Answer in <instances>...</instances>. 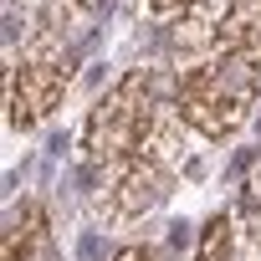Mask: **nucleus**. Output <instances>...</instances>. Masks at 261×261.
<instances>
[{"label":"nucleus","mask_w":261,"mask_h":261,"mask_svg":"<svg viewBox=\"0 0 261 261\" xmlns=\"http://www.w3.org/2000/svg\"><path fill=\"white\" fill-rule=\"evenodd\" d=\"M261 92V51L256 46H236L220 51L205 67H190L179 82V113L195 134L205 139H225L251 118Z\"/></svg>","instance_id":"obj_1"},{"label":"nucleus","mask_w":261,"mask_h":261,"mask_svg":"<svg viewBox=\"0 0 261 261\" xmlns=\"http://www.w3.org/2000/svg\"><path fill=\"white\" fill-rule=\"evenodd\" d=\"M149 128H154L149 77H144V72H128V77H118V82L108 87V97L92 108L82 144H87L92 159H128V154L144 149Z\"/></svg>","instance_id":"obj_2"},{"label":"nucleus","mask_w":261,"mask_h":261,"mask_svg":"<svg viewBox=\"0 0 261 261\" xmlns=\"http://www.w3.org/2000/svg\"><path fill=\"white\" fill-rule=\"evenodd\" d=\"M67 92V62L31 57L11 72V128H36Z\"/></svg>","instance_id":"obj_3"},{"label":"nucleus","mask_w":261,"mask_h":261,"mask_svg":"<svg viewBox=\"0 0 261 261\" xmlns=\"http://www.w3.org/2000/svg\"><path fill=\"white\" fill-rule=\"evenodd\" d=\"M169 185H174V174H169L159 159H134V164L123 169V179H118L113 205H118L123 215H144V210H154V205L169 195Z\"/></svg>","instance_id":"obj_4"},{"label":"nucleus","mask_w":261,"mask_h":261,"mask_svg":"<svg viewBox=\"0 0 261 261\" xmlns=\"http://www.w3.org/2000/svg\"><path fill=\"white\" fill-rule=\"evenodd\" d=\"M195 261H230V220L225 215H210L205 220L200 246H195Z\"/></svg>","instance_id":"obj_5"},{"label":"nucleus","mask_w":261,"mask_h":261,"mask_svg":"<svg viewBox=\"0 0 261 261\" xmlns=\"http://www.w3.org/2000/svg\"><path fill=\"white\" fill-rule=\"evenodd\" d=\"M149 11H159V16H169V11H185V0H149Z\"/></svg>","instance_id":"obj_6"},{"label":"nucleus","mask_w":261,"mask_h":261,"mask_svg":"<svg viewBox=\"0 0 261 261\" xmlns=\"http://www.w3.org/2000/svg\"><path fill=\"white\" fill-rule=\"evenodd\" d=\"M77 6H87V11H92V6H102V0H77Z\"/></svg>","instance_id":"obj_7"}]
</instances>
